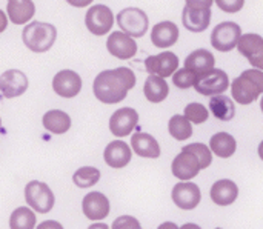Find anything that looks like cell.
I'll list each match as a JSON object with an SVG mask.
<instances>
[{
    "label": "cell",
    "mask_w": 263,
    "mask_h": 229,
    "mask_svg": "<svg viewBox=\"0 0 263 229\" xmlns=\"http://www.w3.org/2000/svg\"><path fill=\"white\" fill-rule=\"evenodd\" d=\"M136 86V75L129 68L102 71L94 80V96L106 105H116L126 99L128 91Z\"/></svg>",
    "instance_id": "6da1fadb"
},
{
    "label": "cell",
    "mask_w": 263,
    "mask_h": 229,
    "mask_svg": "<svg viewBox=\"0 0 263 229\" xmlns=\"http://www.w3.org/2000/svg\"><path fill=\"white\" fill-rule=\"evenodd\" d=\"M231 92L240 105H250L263 94V71L247 69L231 83Z\"/></svg>",
    "instance_id": "7a4b0ae2"
},
{
    "label": "cell",
    "mask_w": 263,
    "mask_h": 229,
    "mask_svg": "<svg viewBox=\"0 0 263 229\" xmlns=\"http://www.w3.org/2000/svg\"><path fill=\"white\" fill-rule=\"evenodd\" d=\"M57 37V29L51 23L45 22H32L28 26H25L22 32L23 43L28 49L34 52H45L48 51Z\"/></svg>",
    "instance_id": "3957f363"
},
{
    "label": "cell",
    "mask_w": 263,
    "mask_h": 229,
    "mask_svg": "<svg viewBox=\"0 0 263 229\" xmlns=\"http://www.w3.org/2000/svg\"><path fill=\"white\" fill-rule=\"evenodd\" d=\"M25 200L39 214L49 213L55 202L51 188L46 183L37 180H32L25 186Z\"/></svg>",
    "instance_id": "277c9868"
},
{
    "label": "cell",
    "mask_w": 263,
    "mask_h": 229,
    "mask_svg": "<svg viewBox=\"0 0 263 229\" xmlns=\"http://www.w3.org/2000/svg\"><path fill=\"white\" fill-rule=\"evenodd\" d=\"M117 23L120 29L129 37H143L148 31V15L140 8H125L117 14Z\"/></svg>",
    "instance_id": "5b68a950"
},
{
    "label": "cell",
    "mask_w": 263,
    "mask_h": 229,
    "mask_svg": "<svg viewBox=\"0 0 263 229\" xmlns=\"http://www.w3.org/2000/svg\"><path fill=\"white\" fill-rule=\"evenodd\" d=\"M240 37H242V29L237 23L223 22L214 28L211 34V45L220 52H228L237 46Z\"/></svg>",
    "instance_id": "8992f818"
},
{
    "label": "cell",
    "mask_w": 263,
    "mask_h": 229,
    "mask_svg": "<svg viewBox=\"0 0 263 229\" xmlns=\"http://www.w3.org/2000/svg\"><path fill=\"white\" fill-rule=\"evenodd\" d=\"M230 79L228 74L222 69H211L210 72L199 75L194 88L202 96H219L228 89Z\"/></svg>",
    "instance_id": "52a82bcc"
},
{
    "label": "cell",
    "mask_w": 263,
    "mask_h": 229,
    "mask_svg": "<svg viewBox=\"0 0 263 229\" xmlns=\"http://www.w3.org/2000/svg\"><path fill=\"white\" fill-rule=\"evenodd\" d=\"M85 25L89 32L96 35H105L114 25V15L106 5H94L86 12Z\"/></svg>",
    "instance_id": "ba28073f"
},
{
    "label": "cell",
    "mask_w": 263,
    "mask_h": 229,
    "mask_svg": "<svg viewBox=\"0 0 263 229\" xmlns=\"http://www.w3.org/2000/svg\"><path fill=\"white\" fill-rule=\"evenodd\" d=\"M145 66L151 75H157V77L165 79V77L173 75L179 69V57L171 51L160 52L157 55L148 57L145 62Z\"/></svg>",
    "instance_id": "9c48e42d"
},
{
    "label": "cell",
    "mask_w": 263,
    "mask_h": 229,
    "mask_svg": "<svg viewBox=\"0 0 263 229\" xmlns=\"http://www.w3.org/2000/svg\"><path fill=\"white\" fill-rule=\"evenodd\" d=\"M52 89L60 97L65 99L76 97L82 89V79L72 69H62L52 79Z\"/></svg>",
    "instance_id": "30bf717a"
},
{
    "label": "cell",
    "mask_w": 263,
    "mask_h": 229,
    "mask_svg": "<svg viewBox=\"0 0 263 229\" xmlns=\"http://www.w3.org/2000/svg\"><path fill=\"white\" fill-rule=\"evenodd\" d=\"M171 197H173V202L180 209H185V211L194 209L202 200L200 189L193 182H180V183H177L173 188Z\"/></svg>",
    "instance_id": "8fae6325"
},
{
    "label": "cell",
    "mask_w": 263,
    "mask_h": 229,
    "mask_svg": "<svg viewBox=\"0 0 263 229\" xmlns=\"http://www.w3.org/2000/svg\"><path fill=\"white\" fill-rule=\"evenodd\" d=\"M139 114L133 108H120L109 119V129L116 137L129 136L137 126Z\"/></svg>",
    "instance_id": "7c38bea8"
},
{
    "label": "cell",
    "mask_w": 263,
    "mask_h": 229,
    "mask_svg": "<svg viewBox=\"0 0 263 229\" xmlns=\"http://www.w3.org/2000/svg\"><path fill=\"white\" fill-rule=\"evenodd\" d=\"M82 209L86 219L89 220H103L109 216L111 205L105 194L94 191L88 193L82 202Z\"/></svg>",
    "instance_id": "4fadbf2b"
},
{
    "label": "cell",
    "mask_w": 263,
    "mask_h": 229,
    "mask_svg": "<svg viewBox=\"0 0 263 229\" xmlns=\"http://www.w3.org/2000/svg\"><path fill=\"white\" fill-rule=\"evenodd\" d=\"M106 48L111 55L122 60L131 59L137 52V43L134 42V39L122 31L111 32V35L106 40Z\"/></svg>",
    "instance_id": "5bb4252c"
},
{
    "label": "cell",
    "mask_w": 263,
    "mask_h": 229,
    "mask_svg": "<svg viewBox=\"0 0 263 229\" xmlns=\"http://www.w3.org/2000/svg\"><path fill=\"white\" fill-rule=\"evenodd\" d=\"M28 89V77L20 69H8L0 75V91L6 99L18 97Z\"/></svg>",
    "instance_id": "9a60e30c"
},
{
    "label": "cell",
    "mask_w": 263,
    "mask_h": 229,
    "mask_svg": "<svg viewBox=\"0 0 263 229\" xmlns=\"http://www.w3.org/2000/svg\"><path fill=\"white\" fill-rule=\"evenodd\" d=\"M171 169H173V174L174 177H177L179 180H191L194 179L199 171H200V163L197 160V157L191 152H186V151H182L174 160H173V165H171Z\"/></svg>",
    "instance_id": "2e32d148"
},
{
    "label": "cell",
    "mask_w": 263,
    "mask_h": 229,
    "mask_svg": "<svg viewBox=\"0 0 263 229\" xmlns=\"http://www.w3.org/2000/svg\"><path fill=\"white\" fill-rule=\"evenodd\" d=\"M183 26L191 32H203L211 22V8L185 6L182 14Z\"/></svg>",
    "instance_id": "e0dca14e"
},
{
    "label": "cell",
    "mask_w": 263,
    "mask_h": 229,
    "mask_svg": "<svg viewBox=\"0 0 263 229\" xmlns=\"http://www.w3.org/2000/svg\"><path fill=\"white\" fill-rule=\"evenodd\" d=\"M103 157L109 168L120 169V168H125L131 162L133 152H131V148L128 143H125L122 140H114L105 148Z\"/></svg>",
    "instance_id": "ac0fdd59"
},
{
    "label": "cell",
    "mask_w": 263,
    "mask_h": 229,
    "mask_svg": "<svg viewBox=\"0 0 263 229\" xmlns=\"http://www.w3.org/2000/svg\"><path fill=\"white\" fill-rule=\"evenodd\" d=\"M179 40V28L173 22H160L151 31V42L157 48H168Z\"/></svg>",
    "instance_id": "d6986e66"
},
{
    "label": "cell",
    "mask_w": 263,
    "mask_h": 229,
    "mask_svg": "<svg viewBox=\"0 0 263 229\" xmlns=\"http://www.w3.org/2000/svg\"><path fill=\"white\" fill-rule=\"evenodd\" d=\"M239 196V188L233 180L222 179L217 180L211 188V200L219 206H228L236 202Z\"/></svg>",
    "instance_id": "ffe728a7"
},
{
    "label": "cell",
    "mask_w": 263,
    "mask_h": 229,
    "mask_svg": "<svg viewBox=\"0 0 263 229\" xmlns=\"http://www.w3.org/2000/svg\"><path fill=\"white\" fill-rule=\"evenodd\" d=\"M214 65H216V59L208 49H196L185 60V68L197 75H203L210 72L211 69H214Z\"/></svg>",
    "instance_id": "44dd1931"
},
{
    "label": "cell",
    "mask_w": 263,
    "mask_h": 229,
    "mask_svg": "<svg viewBox=\"0 0 263 229\" xmlns=\"http://www.w3.org/2000/svg\"><path fill=\"white\" fill-rule=\"evenodd\" d=\"M131 146H133L134 152L140 157H146V159L160 157V146L151 134L136 132L131 137Z\"/></svg>",
    "instance_id": "7402d4cb"
},
{
    "label": "cell",
    "mask_w": 263,
    "mask_h": 229,
    "mask_svg": "<svg viewBox=\"0 0 263 229\" xmlns=\"http://www.w3.org/2000/svg\"><path fill=\"white\" fill-rule=\"evenodd\" d=\"M8 15L14 25H23L29 22L35 14L32 0H8Z\"/></svg>",
    "instance_id": "603a6c76"
},
{
    "label": "cell",
    "mask_w": 263,
    "mask_h": 229,
    "mask_svg": "<svg viewBox=\"0 0 263 229\" xmlns=\"http://www.w3.org/2000/svg\"><path fill=\"white\" fill-rule=\"evenodd\" d=\"M43 126L52 134H65L71 128V117L60 109H51L43 116Z\"/></svg>",
    "instance_id": "cb8c5ba5"
},
{
    "label": "cell",
    "mask_w": 263,
    "mask_h": 229,
    "mask_svg": "<svg viewBox=\"0 0 263 229\" xmlns=\"http://www.w3.org/2000/svg\"><path fill=\"white\" fill-rule=\"evenodd\" d=\"M210 148H211V152H214L217 157L228 159V157L234 156V152L237 149V143H236V139L231 134L217 132V134H214L211 137Z\"/></svg>",
    "instance_id": "d4e9b609"
},
{
    "label": "cell",
    "mask_w": 263,
    "mask_h": 229,
    "mask_svg": "<svg viewBox=\"0 0 263 229\" xmlns=\"http://www.w3.org/2000/svg\"><path fill=\"white\" fill-rule=\"evenodd\" d=\"M143 92H145V97L151 103H160V102H163L168 97L170 86L165 82V79L157 77V75H149L146 79V82H145Z\"/></svg>",
    "instance_id": "484cf974"
},
{
    "label": "cell",
    "mask_w": 263,
    "mask_h": 229,
    "mask_svg": "<svg viewBox=\"0 0 263 229\" xmlns=\"http://www.w3.org/2000/svg\"><path fill=\"white\" fill-rule=\"evenodd\" d=\"M210 108H211L213 114L216 116V119L223 120V122H230L236 114V108H234L233 100L230 97L223 96V94L211 97Z\"/></svg>",
    "instance_id": "4316f807"
},
{
    "label": "cell",
    "mask_w": 263,
    "mask_h": 229,
    "mask_svg": "<svg viewBox=\"0 0 263 229\" xmlns=\"http://www.w3.org/2000/svg\"><path fill=\"white\" fill-rule=\"evenodd\" d=\"M35 214L26 206H20L12 211L9 217V228L11 229H35Z\"/></svg>",
    "instance_id": "83f0119b"
},
{
    "label": "cell",
    "mask_w": 263,
    "mask_h": 229,
    "mask_svg": "<svg viewBox=\"0 0 263 229\" xmlns=\"http://www.w3.org/2000/svg\"><path fill=\"white\" fill-rule=\"evenodd\" d=\"M242 55H245L248 60L254 55H257L263 49V37L259 34H243L239 39V43L236 46Z\"/></svg>",
    "instance_id": "f1b7e54d"
},
{
    "label": "cell",
    "mask_w": 263,
    "mask_h": 229,
    "mask_svg": "<svg viewBox=\"0 0 263 229\" xmlns=\"http://www.w3.org/2000/svg\"><path fill=\"white\" fill-rule=\"evenodd\" d=\"M168 129H170V134L179 140V142H183V140H188L191 136H193V126H191V122L185 117V116H173L170 119V123H168Z\"/></svg>",
    "instance_id": "f546056e"
},
{
    "label": "cell",
    "mask_w": 263,
    "mask_h": 229,
    "mask_svg": "<svg viewBox=\"0 0 263 229\" xmlns=\"http://www.w3.org/2000/svg\"><path fill=\"white\" fill-rule=\"evenodd\" d=\"M100 180V171L94 166H83L79 168L74 176H72V182L76 186L79 188H91L94 186L97 182Z\"/></svg>",
    "instance_id": "4dcf8cb0"
},
{
    "label": "cell",
    "mask_w": 263,
    "mask_h": 229,
    "mask_svg": "<svg viewBox=\"0 0 263 229\" xmlns=\"http://www.w3.org/2000/svg\"><path fill=\"white\" fill-rule=\"evenodd\" d=\"M182 151H186V152H191L197 157L199 163H200V169H205L211 165L213 162V154H211V149L208 146H205L203 143H191V145H186L183 146Z\"/></svg>",
    "instance_id": "1f68e13d"
},
{
    "label": "cell",
    "mask_w": 263,
    "mask_h": 229,
    "mask_svg": "<svg viewBox=\"0 0 263 229\" xmlns=\"http://www.w3.org/2000/svg\"><path fill=\"white\" fill-rule=\"evenodd\" d=\"M197 77H199L197 74L183 68V69H177L173 74V83L180 89H188V88L194 86V83L197 82Z\"/></svg>",
    "instance_id": "d6a6232c"
},
{
    "label": "cell",
    "mask_w": 263,
    "mask_h": 229,
    "mask_svg": "<svg viewBox=\"0 0 263 229\" xmlns=\"http://www.w3.org/2000/svg\"><path fill=\"white\" fill-rule=\"evenodd\" d=\"M185 117L191 122V123H203L208 120V109L202 105V103H190L185 108Z\"/></svg>",
    "instance_id": "836d02e7"
},
{
    "label": "cell",
    "mask_w": 263,
    "mask_h": 229,
    "mask_svg": "<svg viewBox=\"0 0 263 229\" xmlns=\"http://www.w3.org/2000/svg\"><path fill=\"white\" fill-rule=\"evenodd\" d=\"M111 229H142V226H140V223H139V220L136 217L122 216V217H117L112 222Z\"/></svg>",
    "instance_id": "e575fe53"
},
{
    "label": "cell",
    "mask_w": 263,
    "mask_h": 229,
    "mask_svg": "<svg viewBox=\"0 0 263 229\" xmlns=\"http://www.w3.org/2000/svg\"><path fill=\"white\" fill-rule=\"evenodd\" d=\"M216 3L225 12H237L243 8L245 0H216Z\"/></svg>",
    "instance_id": "d590c367"
},
{
    "label": "cell",
    "mask_w": 263,
    "mask_h": 229,
    "mask_svg": "<svg viewBox=\"0 0 263 229\" xmlns=\"http://www.w3.org/2000/svg\"><path fill=\"white\" fill-rule=\"evenodd\" d=\"M214 0H186V6L191 8H211Z\"/></svg>",
    "instance_id": "8d00e7d4"
},
{
    "label": "cell",
    "mask_w": 263,
    "mask_h": 229,
    "mask_svg": "<svg viewBox=\"0 0 263 229\" xmlns=\"http://www.w3.org/2000/svg\"><path fill=\"white\" fill-rule=\"evenodd\" d=\"M37 229H63V226L55 220H46V222H42L40 225H37Z\"/></svg>",
    "instance_id": "74e56055"
},
{
    "label": "cell",
    "mask_w": 263,
    "mask_h": 229,
    "mask_svg": "<svg viewBox=\"0 0 263 229\" xmlns=\"http://www.w3.org/2000/svg\"><path fill=\"white\" fill-rule=\"evenodd\" d=\"M250 63L254 66V68H257V69H260L263 71V49L257 54V55H254V57H251L250 59Z\"/></svg>",
    "instance_id": "f35d334b"
},
{
    "label": "cell",
    "mask_w": 263,
    "mask_h": 229,
    "mask_svg": "<svg viewBox=\"0 0 263 229\" xmlns=\"http://www.w3.org/2000/svg\"><path fill=\"white\" fill-rule=\"evenodd\" d=\"M66 2L69 5H72L74 8H85L92 3V0H66Z\"/></svg>",
    "instance_id": "ab89813d"
},
{
    "label": "cell",
    "mask_w": 263,
    "mask_h": 229,
    "mask_svg": "<svg viewBox=\"0 0 263 229\" xmlns=\"http://www.w3.org/2000/svg\"><path fill=\"white\" fill-rule=\"evenodd\" d=\"M6 26H8V17H6V14L0 9V32H3V31L6 29Z\"/></svg>",
    "instance_id": "60d3db41"
},
{
    "label": "cell",
    "mask_w": 263,
    "mask_h": 229,
    "mask_svg": "<svg viewBox=\"0 0 263 229\" xmlns=\"http://www.w3.org/2000/svg\"><path fill=\"white\" fill-rule=\"evenodd\" d=\"M157 229H180L176 223H173V222H166V223H162L160 226Z\"/></svg>",
    "instance_id": "b9f144b4"
},
{
    "label": "cell",
    "mask_w": 263,
    "mask_h": 229,
    "mask_svg": "<svg viewBox=\"0 0 263 229\" xmlns=\"http://www.w3.org/2000/svg\"><path fill=\"white\" fill-rule=\"evenodd\" d=\"M88 229H109V226L105 225V223H94V225H91Z\"/></svg>",
    "instance_id": "7bdbcfd3"
},
{
    "label": "cell",
    "mask_w": 263,
    "mask_h": 229,
    "mask_svg": "<svg viewBox=\"0 0 263 229\" xmlns=\"http://www.w3.org/2000/svg\"><path fill=\"white\" fill-rule=\"evenodd\" d=\"M180 229H202L199 225H194V223H185Z\"/></svg>",
    "instance_id": "ee69618b"
},
{
    "label": "cell",
    "mask_w": 263,
    "mask_h": 229,
    "mask_svg": "<svg viewBox=\"0 0 263 229\" xmlns=\"http://www.w3.org/2000/svg\"><path fill=\"white\" fill-rule=\"evenodd\" d=\"M259 156H260V159L263 160V142L259 145Z\"/></svg>",
    "instance_id": "f6af8a7d"
},
{
    "label": "cell",
    "mask_w": 263,
    "mask_h": 229,
    "mask_svg": "<svg viewBox=\"0 0 263 229\" xmlns=\"http://www.w3.org/2000/svg\"><path fill=\"white\" fill-rule=\"evenodd\" d=\"M260 108H262V112H263V97H262V102H260Z\"/></svg>",
    "instance_id": "bcb514c9"
},
{
    "label": "cell",
    "mask_w": 263,
    "mask_h": 229,
    "mask_svg": "<svg viewBox=\"0 0 263 229\" xmlns=\"http://www.w3.org/2000/svg\"><path fill=\"white\" fill-rule=\"evenodd\" d=\"M0 125H2V120H0Z\"/></svg>",
    "instance_id": "7dc6e473"
},
{
    "label": "cell",
    "mask_w": 263,
    "mask_h": 229,
    "mask_svg": "<svg viewBox=\"0 0 263 229\" xmlns=\"http://www.w3.org/2000/svg\"><path fill=\"white\" fill-rule=\"evenodd\" d=\"M216 229H222V228H216Z\"/></svg>",
    "instance_id": "c3c4849f"
}]
</instances>
